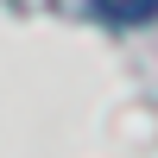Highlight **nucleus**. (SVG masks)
<instances>
[{"label":"nucleus","instance_id":"obj_1","mask_svg":"<svg viewBox=\"0 0 158 158\" xmlns=\"http://www.w3.org/2000/svg\"><path fill=\"white\" fill-rule=\"evenodd\" d=\"M89 6L108 25H146V19H158V0H89Z\"/></svg>","mask_w":158,"mask_h":158}]
</instances>
